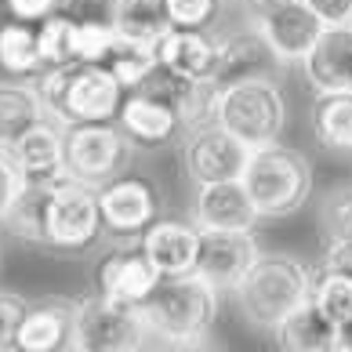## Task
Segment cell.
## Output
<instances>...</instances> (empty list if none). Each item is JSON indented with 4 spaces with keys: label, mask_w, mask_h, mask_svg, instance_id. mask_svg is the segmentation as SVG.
<instances>
[{
    "label": "cell",
    "mask_w": 352,
    "mask_h": 352,
    "mask_svg": "<svg viewBox=\"0 0 352 352\" xmlns=\"http://www.w3.org/2000/svg\"><path fill=\"white\" fill-rule=\"evenodd\" d=\"M41 98L58 124H116L127 87L106 62H69L41 73Z\"/></svg>",
    "instance_id": "1"
},
{
    "label": "cell",
    "mask_w": 352,
    "mask_h": 352,
    "mask_svg": "<svg viewBox=\"0 0 352 352\" xmlns=\"http://www.w3.org/2000/svg\"><path fill=\"white\" fill-rule=\"evenodd\" d=\"M149 338L164 345H192L211 334L218 320V287L200 272L164 276L160 287L138 305Z\"/></svg>",
    "instance_id": "2"
},
{
    "label": "cell",
    "mask_w": 352,
    "mask_h": 352,
    "mask_svg": "<svg viewBox=\"0 0 352 352\" xmlns=\"http://www.w3.org/2000/svg\"><path fill=\"white\" fill-rule=\"evenodd\" d=\"M232 294L254 327L276 331L283 316L312 298V269L291 254H262Z\"/></svg>",
    "instance_id": "3"
},
{
    "label": "cell",
    "mask_w": 352,
    "mask_h": 352,
    "mask_svg": "<svg viewBox=\"0 0 352 352\" xmlns=\"http://www.w3.org/2000/svg\"><path fill=\"white\" fill-rule=\"evenodd\" d=\"M243 186L262 218H291L302 211L312 192V164L302 149L272 142V146L251 149Z\"/></svg>",
    "instance_id": "4"
},
{
    "label": "cell",
    "mask_w": 352,
    "mask_h": 352,
    "mask_svg": "<svg viewBox=\"0 0 352 352\" xmlns=\"http://www.w3.org/2000/svg\"><path fill=\"white\" fill-rule=\"evenodd\" d=\"M214 120L236 135L247 149H262L280 142L283 124H287V102L269 76L240 80L218 91Z\"/></svg>",
    "instance_id": "5"
},
{
    "label": "cell",
    "mask_w": 352,
    "mask_h": 352,
    "mask_svg": "<svg viewBox=\"0 0 352 352\" xmlns=\"http://www.w3.org/2000/svg\"><path fill=\"white\" fill-rule=\"evenodd\" d=\"M146 320L138 305H124L106 294H87L73 302V342L76 352H135L146 345Z\"/></svg>",
    "instance_id": "6"
},
{
    "label": "cell",
    "mask_w": 352,
    "mask_h": 352,
    "mask_svg": "<svg viewBox=\"0 0 352 352\" xmlns=\"http://www.w3.org/2000/svg\"><path fill=\"white\" fill-rule=\"evenodd\" d=\"M102 232H106V226H102V211H98V189L73 175L58 178L51 186V200H47L44 247L62 254H84L98 243Z\"/></svg>",
    "instance_id": "7"
},
{
    "label": "cell",
    "mask_w": 352,
    "mask_h": 352,
    "mask_svg": "<svg viewBox=\"0 0 352 352\" xmlns=\"http://www.w3.org/2000/svg\"><path fill=\"white\" fill-rule=\"evenodd\" d=\"M127 138L120 124H66V171L87 186H106L120 175Z\"/></svg>",
    "instance_id": "8"
},
{
    "label": "cell",
    "mask_w": 352,
    "mask_h": 352,
    "mask_svg": "<svg viewBox=\"0 0 352 352\" xmlns=\"http://www.w3.org/2000/svg\"><path fill=\"white\" fill-rule=\"evenodd\" d=\"M98 211L106 236L138 240L160 214L156 186L142 175H116L106 186H98Z\"/></svg>",
    "instance_id": "9"
},
{
    "label": "cell",
    "mask_w": 352,
    "mask_h": 352,
    "mask_svg": "<svg viewBox=\"0 0 352 352\" xmlns=\"http://www.w3.org/2000/svg\"><path fill=\"white\" fill-rule=\"evenodd\" d=\"M247 160H251V149H247L232 131H226L218 120L197 127V131H189V142H186V171H189V178L197 182V186L243 178Z\"/></svg>",
    "instance_id": "10"
},
{
    "label": "cell",
    "mask_w": 352,
    "mask_h": 352,
    "mask_svg": "<svg viewBox=\"0 0 352 352\" xmlns=\"http://www.w3.org/2000/svg\"><path fill=\"white\" fill-rule=\"evenodd\" d=\"M258 258H262V247H258L254 232L204 229L197 272L207 283H214L218 291H236V283L251 272V265Z\"/></svg>",
    "instance_id": "11"
},
{
    "label": "cell",
    "mask_w": 352,
    "mask_h": 352,
    "mask_svg": "<svg viewBox=\"0 0 352 352\" xmlns=\"http://www.w3.org/2000/svg\"><path fill=\"white\" fill-rule=\"evenodd\" d=\"M8 153L22 175V186H55L58 178L69 175L66 171V124H58L55 116L30 127Z\"/></svg>",
    "instance_id": "12"
},
{
    "label": "cell",
    "mask_w": 352,
    "mask_h": 352,
    "mask_svg": "<svg viewBox=\"0 0 352 352\" xmlns=\"http://www.w3.org/2000/svg\"><path fill=\"white\" fill-rule=\"evenodd\" d=\"M160 280L164 272L153 265V258L142 247H135V251H109L95 265V291L116 298L124 305H142L160 287Z\"/></svg>",
    "instance_id": "13"
},
{
    "label": "cell",
    "mask_w": 352,
    "mask_h": 352,
    "mask_svg": "<svg viewBox=\"0 0 352 352\" xmlns=\"http://www.w3.org/2000/svg\"><path fill=\"white\" fill-rule=\"evenodd\" d=\"M116 124H120L124 138L131 142V146H142V149H160L186 127L178 106H171L167 98L149 95V91H142V87L127 91Z\"/></svg>",
    "instance_id": "14"
},
{
    "label": "cell",
    "mask_w": 352,
    "mask_h": 352,
    "mask_svg": "<svg viewBox=\"0 0 352 352\" xmlns=\"http://www.w3.org/2000/svg\"><path fill=\"white\" fill-rule=\"evenodd\" d=\"M262 36L272 44V51L280 55V62H305V55L312 51V44L320 41L323 33V22L316 11H312L305 0H291L276 11H269L254 22Z\"/></svg>",
    "instance_id": "15"
},
{
    "label": "cell",
    "mask_w": 352,
    "mask_h": 352,
    "mask_svg": "<svg viewBox=\"0 0 352 352\" xmlns=\"http://www.w3.org/2000/svg\"><path fill=\"white\" fill-rule=\"evenodd\" d=\"M258 221H262V211H258V204L251 200L243 178L197 186V226L200 229H240V232H254Z\"/></svg>",
    "instance_id": "16"
},
{
    "label": "cell",
    "mask_w": 352,
    "mask_h": 352,
    "mask_svg": "<svg viewBox=\"0 0 352 352\" xmlns=\"http://www.w3.org/2000/svg\"><path fill=\"white\" fill-rule=\"evenodd\" d=\"M200 240H204V229L192 226V221H160L156 218L138 236V247L153 258V265L164 276H186V272H197Z\"/></svg>",
    "instance_id": "17"
},
{
    "label": "cell",
    "mask_w": 352,
    "mask_h": 352,
    "mask_svg": "<svg viewBox=\"0 0 352 352\" xmlns=\"http://www.w3.org/2000/svg\"><path fill=\"white\" fill-rule=\"evenodd\" d=\"M218 44L207 30H178L167 25L156 41V55L160 66L171 69L182 80H214L218 69Z\"/></svg>",
    "instance_id": "18"
},
{
    "label": "cell",
    "mask_w": 352,
    "mask_h": 352,
    "mask_svg": "<svg viewBox=\"0 0 352 352\" xmlns=\"http://www.w3.org/2000/svg\"><path fill=\"white\" fill-rule=\"evenodd\" d=\"M280 66V55L272 51V44L262 36V30H240L229 33L218 44V69H214V84L229 87L240 80H258V76H272V69Z\"/></svg>",
    "instance_id": "19"
},
{
    "label": "cell",
    "mask_w": 352,
    "mask_h": 352,
    "mask_svg": "<svg viewBox=\"0 0 352 352\" xmlns=\"http://www.w3.org/2000/svg\"><path fill=\"white\" fill-rule=\"evenodd\" d=\"M302 69L316 91H345L352 87V22L323 25L320 41L305 55Z\"/></svg>",
    "instance_id": "20"
},
{
    "label": "cell",
    "mask_w": 352,
    "mask_h": 352,
    "mask_svg": "<svg viewBox=\"0 0 352 352\" xmlns=\"http://www.w3.org/2000/svg\"><path fill=\"white\" fill-rule=\"evenodd\" d=\"M272 338H276V345L283 352H342L345 349V331L312 298L305 305H298L291 316H283Z\"/></svg>",
    "instance_id": "21"
},
{
    "label": "cell",
    "mask_w": 352,
    "mask_h": 352,
    "mask_svg": "<svg viewBox=\"0 0 352 352\" xmlns=\"http://www.w3.org/2000/svg\"><path fill=\"white\" fill-rule=\"evenodd\" d=\"M73 342V305H30L19 323V352H58Z\"/></svg>",
    "instance_id": "22"
},
{
    "label": "cell",
    "mask_w": 352,
    "mask_h": 352,
    "mask_svg": "<svg viewBox=\"0 0 352 352\" xmlns=\"http://www.w3.org/2000/svg\"><path fill=\"white\" fill-rule=\"evenodd\" d=\"M47 116L51 113L41 98V87L15 80L0 84V149H11L30 127H36Z\"/></svg>",
    "instance_id": "23"
},
{
    "label": "cell",
    "mask_w": 352,
    "mask_h": 352,
    "mask_svg": "<svg viewBox=\"0 0 352 352\" xmlns=\"http://www.w3.org/2000/svg\"><path fill=\"white\" fill-rule=\"evenodd\" d=\"M312 135L331 153H352V87L316 91V102H312Z\"/></svg>",
    "instance_id": "24"
},
{
    "label": "cell",
    "mask_w": 352,
    "mask_h": 352,
    "mask_svg": "<svg viewBox=\"0 0 352 352\" xmlns=\"http://www.w3.org/2000/svg\"><path fill=\"white\" fill-rule=\"evenodd\" d=\"M0 69L8 76H36L44 73V55H41V36L33 22L8 19L0 25Z\"/></svg>",
    "instance_id": "25"
},
{
    "label": "cell",
    "mask_w": 352,
    "mask_h": 352,
    "mask_svg": "<svg viewBox=\"0 0 352 352\" xmlns=\"http://www.w3.org/2000/svg\"><path fill=\"white\" fill-rule=\"evenodd\" d=\"M106 19L120 36L135 41H160V33L171 25L164 0H106Z\"/></svg>",
    "instance_id": "26"
},
{
    "label": "cell",
    "mask_w": 352,
    "mask_h": 352,
    "mask_svg": "<svg viewBox=\"0 0 352 352\" xmlns=\"http://www.w3.org/2000/svg\"><path fill=\"white\" fill-rule=\"evenodd\" d=\"M47 200L51 186H22L4 214V229L25 243H47Z\"/></svg>",
    "instance_id": "27"
},
{
    "label": "cell",
    "mask_w": 352,
    "mask_h": 352,
    "mask_svg": "<svg viewBox=\"0 0 352 352\" xmlns=\"http://www.w3.org/2000/svg\"><path fill=\"white\" fill-rule=\"evenodd\" d=\"M106 66L116 73L127 91H138L149 80L160 66V55H156V41H135V36H116V44L109 51Z\"/></svg>",
    "instance_id": "28"
},
{
    "label": "cell",
    "mask_w": 352,
    "mask_h": 352,
    "mask_svg": "<svg viewBox=\"0 0 352 352\" xmlns=\"http://www.w3.org/2000/svg\"><path fill=\"white\" fill-rule=\"evenodd\" d=\"M312 302L342 331H352V272H342L334 265L312 269Z\"/></svg>",
    "instance_id": "29"
},
{
    "label": "cell",
    "mask_w": 352,
    "mask_h": 352,
    "mask_svg": "<svg viewBox=\"0 0 352 352\" xmlns=\"http://www.w3.org/2000/svg\"><path fill=\"white\" fill-rule=\"evenodd\" d=\"M36 36H41V55L47 69L76 62V19H69L66 11L36 22Z\"/></svg>",
    "instance_id": "30"
},
{
    "label": "cell",
    "mask_w": 352,
    "mask_h": 352,
    "mask_svg": "<svg viewBox=\"0 0 352 352\" xmlns=\"http://www.w3.org/2000/svg\"><path fill=\"white\" fill-rule=\"evenodd\" d=\"M320 236L323 243H352V186L334 189L320 207Z\"/></svg>",
    "instance_id": "31"
},
{
    "label": "cell",
    "mask_w": 352,
    "mask_h": 352,
    "mask_svg": "<svg viewBox=\"0 0 352 352\" xmlns=\"http://www.w3.org/2000/svg\"><path fill=\"white\" fill-rule=\"evenodd\" d=\"M116 36L109 19H76V62H106Z\"/></svg>",
    "instance_id": "32"
},
{
    "label": "cell",
    "mask_w": 352,
    "mask_h": 352,
    "mask_svg": "<svg viewBox=\"0 0 352 352\" xmlns=\"http://www.w3.org/2000/svg\"><path fill=\"white\" fill-rule=\"evenodd\" d=\"M164 8L167 22L178 25V30H211L226 0H164Z\"/></svg>",
    "instance_id": "33"
},
{
    "label": "cell",
    "mask_w": 352,
    "mask_h": 352,
    "mask_svg": "<svg viewBox=\"0 0 352 352\" xmlns=\"http://www.w3.org/2000/svg\"><path fill=\"white\" fill-rule=\"evenodd\" d=\"M69 0H4L8 15L19 19V22H44L47 15H58V11H66Z\"/></svg>",
    "instance_id": "34"
},
{
    "label": "cell",
    "mask_w": 352,
    "mask_h": 352,
    "mask_svg": "<svg viewBox=\"0 0 352 352\" xmlns=\"http://www.w3.org/2000/svg\"><path fill=\"white\" fill-rule=\"evenodd\" d=\"M19 189H22L19 167H15V160H11L8 149H0V226H4V214H8L11 200L19 197Z\"/></svg>",
    "instance_id": "35"
},
{
    "label": "cell",
    "mask_w": 352,
    "mask_h": 352,
    "mask_svg": "<svg viewBox=\"0 0 352 352\" xmlns=\"http://www.w3.org/2000/svg\"><path fill=\"white\" fill-rule=\"evenodd\" d=\"M305 4L316 11V15L327 22V25L352 22V0H305Z\"/></svg>",
    "instance_id": "36"
},
{
    "label": "cell",
    "mask_w": 352,
    "mask_h": 352,
    "mask_svg": "<svg viewBox=\"0 0 352 352\" xmlns=\"http://www.w3.org/2000/svg\"><path fill=\"white\" fill-rule=\"evenodd\" d=\"M323 265H334V269H342V272H352V243H327Z\"/></svg>",
    "instance_id": "37"
},
{
    "label": "cell",
    "mask_w": 352,
    "mask_h": 352,
    "mask_svg": "<svg viewBox=\"0 0 352 352\" xmlns=\"http://www.w3.org/2000/svg\"><path fill=\"white\" fill-rule=\"evenodd\" d=\"M283 4H291V0H243V8L251 11L254 19H262V15H269V11L283 8Z\"/></svg>",
    "instance_id": "38"
}]
</instances>
